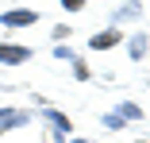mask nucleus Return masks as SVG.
Wrapping results in <instances>:
<instances>
[{
	"label": "nucleus",
	"instance_id": "nucleus-1",
	"mask_svg": "<svg viewBox=\"0 0 150 143\" xmlns=\"http://www.w3.org/2000/svg\"><path fill=\"white\" fill-rule=\"evenodd\" d=\"M31 50L27 46H0V62H27Z\"/></svg>",
	"mask_w": 150,
	"mask_h": 143
},
{
	"label": "nucleus",
	"instance_id": "nucleus-2",
	"mask_svg": "<svg viewBox=\"0 0 150 143\" xmlns=\"http://www.w3.org/2000/svg\"><path fill=\"white\" fill-rule=\"evenodd\" d=\"M8 27H23V23H35V12H8L4 16Z\"/></svg>",
	"mask_w": 150,
	"mask_h": 143
},
{
	"label": "nucleus",
	"instance_id": "nucleus-3",
	"mask_svg": "<svg viewBox=\"0 0 150 143\" xmlns=\"http://www.w3.org/2000/svg\"><path fill=\"white\" fill-rule=\"evenodd\" d=\"M115 43H119V31H104V35H96V39H93V46H96V50H108V46H115Z\"/></svg>",
	"mask_w": 150,
	"mask_h": 143
},
{
	"label": "nucleus",
	"instance_id": "nucleus-4",
	"mask_svg": "<svg viewBox=\"0 0 150 143\" xmlns=\"http://www.w3.org/2000/svg\"><path fill=\"white\" fill-rule=\"evenodd\" d=\"M62 4H66V8H69V12H77V8H81V4H85V0H62Z\"/></svg>",
	"mask_w": 150,
	"mask_h": 143
}]
</instances>
